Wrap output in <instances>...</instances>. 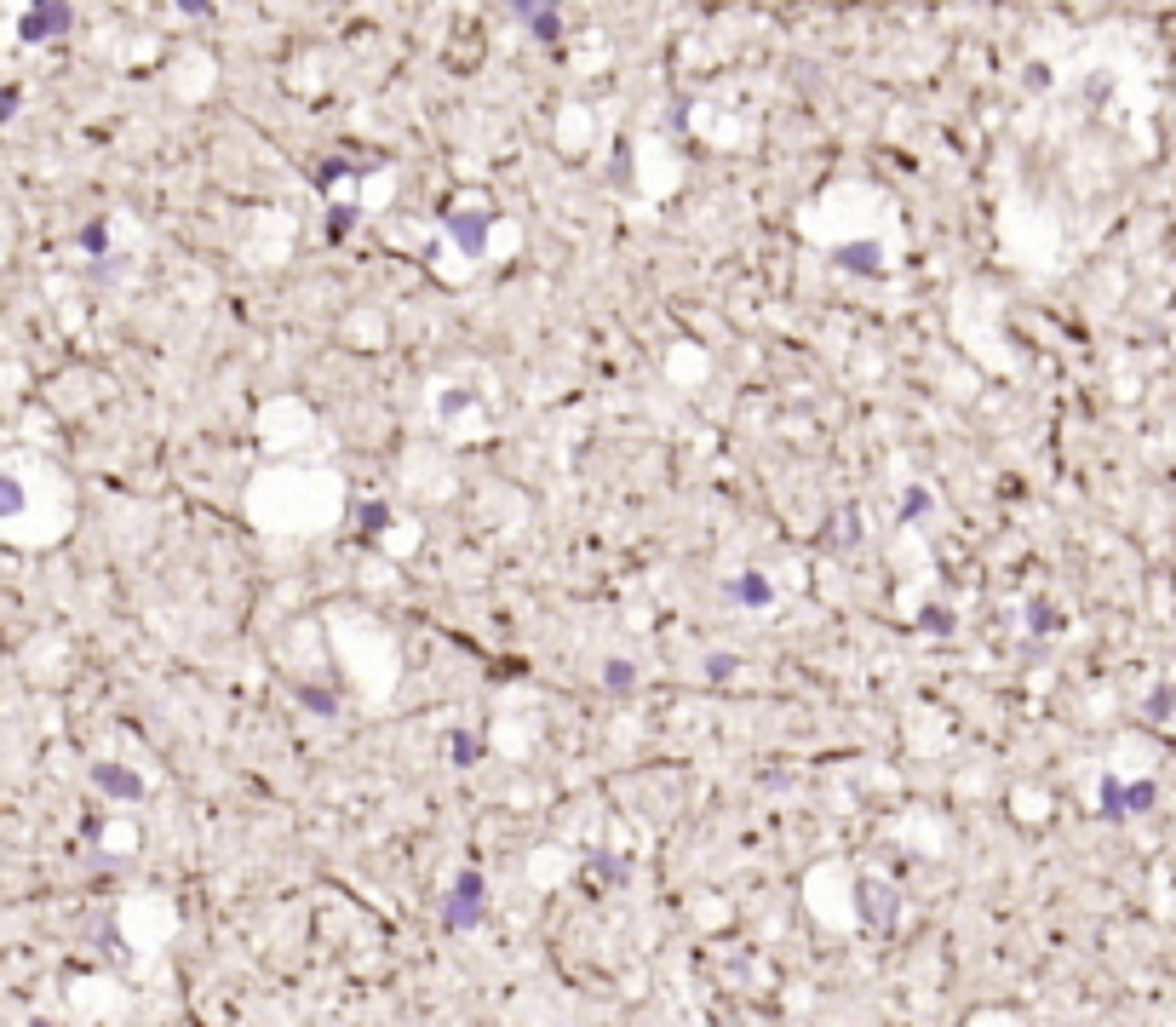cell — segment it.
<instances>
[{
    "label": "cell",
    "instance_id": "6da1fadb",
    "mask_svg": "<svg viewBox=\"0 0 1176 1027\" xmlns=\"http://www.w3.org/2000/svg\"><path fill=\"white\" fill-rule=\"evenodd\" d=\"M483 907H488V884H483V873H477V867H465V873L454 878V890H448V907H442V930H448V936H465V930H477V924H483Z\"/></svg>",
    "mask_w": 1176,
    "mask_h": 1027
},
{
    "label": "cell",
    "instance_id": "7a4b0ae2",
    "mask_svg": "<svg viewBox=\"0 0 1176 1027\" xmlns=\"http://www.w3.org/2000/svg\"><path fill=\"white\" fill-rule=\"evenodd\" d=\"M442 224H448V236L459 242V253H465V258H483V253H488V224H494L488 213H459V207H448V213H442Z\"/></svg>",
    "mask_w": 1176,
    "mask_h": 1027
},
{
    "label": "cell",
    "instance_id": "3957f363",
    "mask_svg": "<svg viewBox=\"0 0 1176 1027\" xmlns=\"http://www.w3.org/2000/svg\"><path fill=\"white\" fill-rule=\"evenodd\" d=\"M69 23H75V6H58V0H52V6H29V12H23V35H29V41L63 35Z\"/></svg>",
    "mask_w": 1176,
    "mask_h": 1027
},
{
    "label": "cell",
    "instance_id": "277c9868",
    "mask_svg": "<svg viewBox=\"0 0 1176 1027\" xmlns=\"http://www.w3.org/2000/svg\"><path fill=\"white\" fill-rule=\"evenodd\" d=\"M832 258H838L844 270H856V276H878V270H884L878 242H844V248H832Z\"/></svg>",
    "mask_w": 1176,
    "mask_h": 1027
},
{
    "label": "cell",
    "instance_id": "5b68a950",
    "mask_svg": "<svg viewBox=\"0 0 1176 1027\" xmlns=\"http://www.w3.org/2000/svg\"><path fill=\"white\" fill-rule=\"evenodd\" d=\"M1096 804H1102V821H1125V815H1130V780H1119V775H1102V786H1096Z\"/></svg>",
    "mask_w": 1176,
    "mask_h": 1027
},
{
    "label": "cell",
    "instance_id": "8992f818",
    "mask_svg": "<svg viewBox=\"0 0 1176 1027\" xmlns=\"http://www.w3.org/2000/svg\"><path fill=\"white\" fill-rule=\"evenodd\" d=\"M92 786L110 792V798H138V792H144V780L126 775V770H116V764H92Z\"/></svg>",
    "mask_w": 1176,
    "mask_h": 1027
},
{
    "label": "cell",
    "instance_id": "52a82bcc",
    "mask_svg": "<svg viewBox=\"0 0 1176 1027\" xmlns=\"http://www.w3.org/2000/svg\"><path fill=\"white\" fill-rule=\"evenodd\" d=\"M729 597H735L741 609H769V603H775V585H769L763 575H741L735 585H729Z\"/></svg>",
    "mask_w": 1176,
    "mask_h": 1027
},
{
    "label": "cell",
    "instance_id": "ba28073f",
    "mask_svg": "<svg viewBox=\"0 0 1176 1027\" xmlns=\"http://www.w3.org/2000/svg\"><path fill=\"white\" fill-rule=\"evenodd\" d=\"M511 17H522V23H534V35H546V41H552V35H557V23H562L557 12H546V6H528V0H517V6H511Z\"/></svg>",
    "mask_w": 1176,
    "mask_h": 1027
},
{
    "label": "cell",
    "instance_id": "9c48e42d",
    "mask_svg": "<svg viewBox=\"0 0 1176 1027\" xmlns=\"http://www.w3.org/2000/svg\"><path fill=\"white\" fill-rule=\"evenodd\" d=\"M1027 626H1033V632H1056V626H1061V614L1051 609V597H1033V603H1027Z\"/></svg>",
    "mask_w": 1176,
    "mask_h": 1027
},
{
    "label": "cell",
    "instance_id": "30bf717a",
    "mask_svg": "<svg viewBox=\"0 0 1176 1027\" xmlns=\"http://www.w3.org/2000/svg\"><path fill=\"white\" fill-rule=\"evenodd\" d=\"M390 528V506L385 500H373V506H362V540H379Z\"/></svg>",
    "mask_w": 1176,
    "mask_h": 1027
},
{
    "label": "cell",
    "instance_id": "8fae6325",
    "mask_svg": "<svg viewBox=\"0 0 1176 1027\" xmlns=\"http://www.w3.org/2000/svg\"><path fill=\"white\" fill-rule=\"evenodd\" d=\"M81 248H86L92 258H104V253H110V224H104V218H92V224L81 230Z\"/></svg>",
    "mask_w": 1176,
    "mask_h": 1027
},
{
    "label": "cell",
    "instance_id": "7c38bea8",
    "mask_svg": "<svg viewBox=\"0 0 1176 1027\" xmlns=\"http://www.w3.org/2000/svg\"><path fill=\"white\" fill-rule=\"evenodd\" d=\"M1159 804V786L1154 780H1130V815H1148Z\"/></svg>",
    "mask_w": 1176,
    "mask_h": 1027
},
{
    "label": "cell",
    "instance_id": "4fadbf2b",
    "mask_svg": "<svg viewBox=\"0 0 1176 1027\" xmlns=\"http://www.w3.org/2000/svg\"><path fill=\"white\" fill-rule=\"evenodd\" d=\"M603 683H609V689H615V695H625V689H631V683H637V672H631V660H609V666H603Z\"/></svg>",
    "mask_w": 1176,
    "mask_h": 1027
},
{
    "label": "cell",
    "instance_id": "5bb4252c",
    "mask_svg": "<svg viewBox=\"0 0 1176 1027\" xmlns=\"http://www.w3.org/2000/svg\"><path fill=\"white\" fill-rule=\"evenodd\" d=\"M1171 707H1176V683H1159V689L1148 695V717H1154V723H1165V717H1171Z\"/></svg>",
    "mask_w": 1176,
    "mask_h": 1027
},
{
    "label": "cell",
    "instance_id": "9a60e30c",
    "mask_svg": "<svg viewBox=\"0 0 1176 1027\" xmlns=\"http://www.w3.org/2000/svg\"><path fill=\"white\" fill-rule=\"evenodd\" d=\"M351 224H356V207H333V213H327V242H345Z\"/></svg>",
    "mask_w": 1176,
    "mask_h": 1027
},
{
    "label": "cell",
    "instance_id": "2e32d148",
    "mask_svg": "<svg viewBox=\"0 0 1176 1027\" xmlns=\"http://www.w3.org/2000/svg\"><path fill=\"white\" fill-rule=\"evenodd\" d=\"M919 626H924V632H935V638H941V632H953V614H947V609H941V603H929V609H919Z\"/></svg>",
    "mask_w": 1176,
    "mask_h": 1027
},
{
    "label": "cell",
    "instance_id": "e0dca14e",
    "mask_svg": "<svg viewBox=\"0 0 1176 1027\" xmlns=\"http://www.w3.org/2000/svg\"><path fill=\"white\" fill-rule=\"evenodd\" d=\"M477 752H483V746H477V735H459V741H454V758H459V764H471Z\"/></svg>",
    "mask_w": 1176,
    "mask_h": 1027
},
{
    "label": "cell",
    "instance_id": "ac0fdd59",
    "mask_svg": "<svg viewBox=\"0 0 1176 1027\" xmlns=\"http://www.w3.org/2000/svg\"><path fill=\"white\" fill-rule=\"evenodd\" d=\"M591 878H625V861H591Z\"/></svg>",
    "mask_w": 1176,
    "mask_h": 1027
},
{
    "label": "cell",
    "instance_id": "d6986e66",
    "mask_svg": "<svg viewBox=\"0 0 1176 1027\" xmlns=\"http://www.w3.org/2000/svg\"><path fill=\"white\" fill-rule=\"evenodd\" d=\"M706 672H712V678H729V672H735V660H729V654H706Z\"/></svg>",
    "mask_w": 1176,
    "mask_h": 1027
},
{
    "label": "cell",
    "instance_id": "ffe728a7",
    "mask_svg": "<svg viewBox=\"0 0 1176 1027\" xmlns=\"http://www.w3.org/2000/svg\"><path fill=\"white\" fill-rule=\"evenodd\" d=\"M919 512H929V494H924V488H913V494H907V506H901V516H919Z\"/></svg>",
    "mask_w": 1176,
    "mask_h": 1027
},
{
    "label": "cell",
    "instance_id": "44dd1931",
    "mask_svg": "<svg viewBox=\"0 0 1176 1027\" xmlns=\"http://www.w3.org/2000/svg\"><path fill=\"white\" fill-rule=\"evenodd\" d=\"M0 488H6V516H17V512H23V494H17V482H12V477H6V482H0Z\"/></svg>",
    "mask_w": 1176,
    "mask_h": 1027
},
{
    "label": "cell",
    "instance_id": "7402d4cb",
    "mask_svg": "<svg viewBox=\"0 0 1176 1027\" xmlns=\"http://www.w3.org/2000/svg\"><path fill=\"white\" fill-rule=\"evenodd\" d=\"M17 98H23V92H17V86H6V92H0V116H6V121H12V116H17Z\"/></svg>",
    "mask_w": 1176,
    "mask_h": 1027
},
{
    "label": "cell",
    "instance_id": "603a6c76",
    "mask_svg": "<svg viewBox=\"0 0 1176 1027\" xmlns=\"http://www.w3.org/2000/svg\"><path fill=\"white\" fill-rule=\"evenodd\" d=\"M339 173H345V161H321V167H316V184H333Z\"/></svg>",
    "mask_w": 1176,
    "mask_h": 1027
},
{
    "label": "cell",
    "instance_id": "cb8c5ba5",
    "mask_svg": "<svg viewBox=\"0 0 1176 1027\" xmlns=\"http://www.w3.org/2000/svg\"><path fill=\"white\" fill-rule=\"evenodd\" d=\"M305 695V707H316V712H333V695H321V689H299Z\"/></svg>",
    "mask_w": 1176,
    "mask_h": 1027
},
{
    "label": "cell",
    "instance_id": "d4e9b609",
    "mask_svg": "<svg viewBox=\"0 0 1176 1027\" xmlns=\"http://www.w3.org/2000/svg\"><path fill=\"white\" fill-rule=\"evenodd\" d=\"M35 1027H47V1022H35Z\"/></svg>",
    "mask_w": 1176,
    "mask_h": 1027
}]
</instances>
